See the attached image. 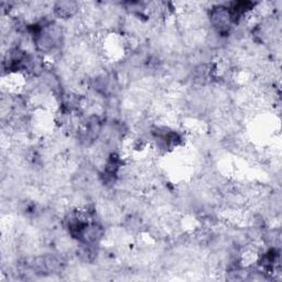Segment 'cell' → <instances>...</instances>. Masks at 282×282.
Here are the masks:
<instances>
[{"label": "cell", "mask_w": 282, "mask_h": 282, "mask_svg": "<svg viewBox=\"0 0 282 282\" xmlns=\"http://www.w3.org/2000/svg\"><path fill=\"white\" fill-rule=\"evenodd\" d=\"M55 12L59 17L61 18H70L73 17L75 13L77 11V4L75 2H70V1H62L58 2L55 4Z\"/></svg>", "instance_id": "obj_1"}]
</instances>
